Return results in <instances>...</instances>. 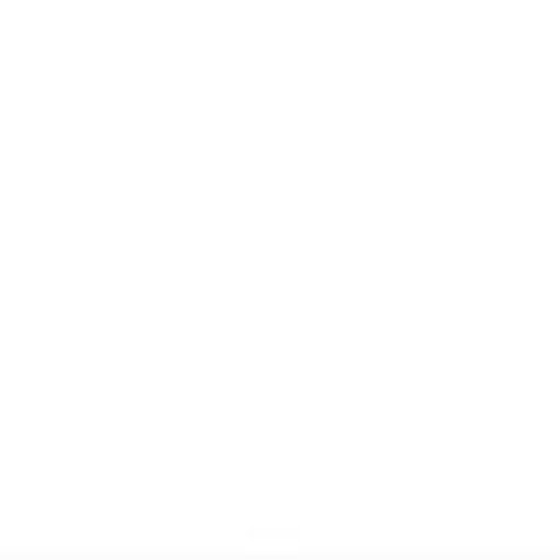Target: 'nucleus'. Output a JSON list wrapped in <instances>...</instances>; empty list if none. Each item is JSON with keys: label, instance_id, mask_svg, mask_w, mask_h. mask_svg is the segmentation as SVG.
<instances>
[]
</instances>
